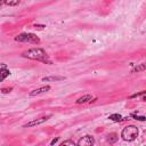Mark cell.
Here are the masks:
<instances>
[{
    "mask_svg": "<svg viewBox=\"0 0 146 146\" xmlns=\"http://www.w3.org/2000/svg\"><path fill=\"white\" fill-rule=\"evenodd\" d=\"M23 57L25 58H29V59H34V60H40V62H49L48 59V55L46 54V51L41 48H32V49H29L26 51H24L22 54Z\"/></svg>",
    "mask_w": 146,
    "mask_h": 146,
    "instance_id": "1",
    "label": "cell"
},
{
    "mask_svg": "<svg viewBox=\"0 0 146 146\" xmlns=\"http://www.w3.org/2000/svg\"><path fill=\"white\" fill-rule=\"evenodd\" d=\"M137 136H138V129H137V127H135V125H128V127H125V128L122 130V132H121V137H122L124 140H127V141H132V140H135Z\"/></svg>",
    "mask_w": 146,
    "mask_h": 146,
    "instance_id": "2",
    "label": "cell"
},
{
    "mask_svg": "<svg viewBox=\"0 0 146 146\" xmlns=\"http://www.w3.org/2000/svg\"><path fill=\"white\" fill-rule=\"evenodd\" d=\"M15 40L19 42H29V43H34V44L40 43V39L33 33H21L15 38Z\"/></svg>",
    "mask_w": 146,
    "mask_h": 146,
    "instance_id": "3",
    "label": "cell"
},
{
    "mask_svg": "<svg viewBox=\"0 0 146 146\" xmlns=\"http://www.w3.org/2000/svg\"><path fill=\"white\" fill-rule=\"evenodd\" d=\"M76 144L79 146H91V145L95 144V140H94V138L91 136H84V137L80 138Z\"/></svg>",
    "mask_w": 146,
    "mask_h": 146,
    "instance_id": "4",
    "label": "cell"
},
{
    "mask_svg": "<svg viewBox=\"0 0 146 146\" xmlns=\"http://www.w3.org/2000/svg\"><path fill=\"white\" fill-rule=\"evenodd\" d=\"M49 119V116H44V117H40V119H36V120H33V121H31V122H29V123H26L24 127L25 128H30V127H34V125H38V124H41V123H43V122H46L47 120Z\"/></svg>",
    "mask_w": 146,
    "mask_h": 146,
    "instance_id": "5",
    "label": "cell"
},
{
    "mask_svg": "<svg viewBox=\"0 0 146 146\" xmlns=\"http://www.w3.org/2000/svg\"><path fill=\"white\" fill-rule=\"evenodd\" d=\"M48 90H50V87L49 86H44V87H41V88H38V89H34L30 92V96H36V95H40V94H43V92H47Z\"/></svg>",
    "mask_w": 146,
    "mask_h": 146,
    "instance_id": "6",
    "label": "cell"
},
{
    "mask_svg": "<svg viewBox=\"0 0 146 146\" xmlns=\"http://www.w3.org/2000/svg\"><path fill=\"white\" fill-rule=\"evenodd\" d=\"M0 81H3L5 80V78L6 76H8L9 74H10V72H9V70H6V65L5 64H2V66H1V70H0Z\"/></svg>",
    "mask_w": 146,
    "mask_h": 146,
    "instance_id": "7",
    "label": "cell"
},
{
    "mask_svg": "<svg viewBox=\"0 0 146 146\" xmlns=\"http://www.w3.org/2000/svg\"><path fill=\"white\" fill-rule=\"evenodd\" d=\"M92 99V96L91 95H84L82 97H80L78 100H76V104H83V103H88ZM92 102V100H91Z\"/></svg>",
    "mask_w": 146,
    "mask_h": 146,
    "instance_id": "8",
    "label": "cell"
},
{
    "mask_svg": "<svg viewBox=\"0 0 146 146\" xmlns=\"http://www.w3.org/2000/svg\"><path fill=\"white\" fill-rule=\"evenodd\" d=\"M146 70V63H143V64H139L138 66H136L131 72L135 73V72H141V71H145Z\"/></svg>",
    "mask_w": 146,
    "mask_h": 146,
    "instance_id": "9",
    "label": "cell"
},
{
    "mask_svg": "<svg viewBox=\"0 0 146 146\" xmlns=\"http://www.w3.org/2000/svg\"><path fill=\"white\" fill-rule=\"evenodd\" d=\"M108 119L112 120V121H115V122H120V121L123 120L122 116H121L120 114H111V115L108 116Z\"/></svg>",
    "mask_w": 146,
    "mask_h": 146,
    "instance_id": "10",
    "label": "cell"
},
{
    "mask_svg": "<svg viewBox=\"0 0 146 146\" xmlns=\"http://www.w3.org/2000/svg\"><path fill=\"white\" fill-rule=\"evenodd\" d=\"M60 80H64V76H49L42 79V81H60Z\"/></svg>",
    "mask_w": 146,
    "mask_h": 146,
    "instance_id": "11",
    "label": "cell"
},
{
    "mask_svg": "<svg viewBox=\"0 0 146 146\" xmlns=\"http://www.w3.org/2000/svg\"><path fill=\"white\" fill-rule=\"evenodd\" d=\"M21 0H3V3L7 6H17Z\"/></svg>",
    "mask_w": 146,
    "mask_h": 146,
    "instance_id": "12",
    "label": "cell"
},
{
    "mask_svg": "<svg viewBox=\"0 0 146 146\" xmlns=\"http://www.w3.org/2000/svg\"><path fill=\"white\" fill-rule=\"evenodd\" d=\"M116 140H117V136H116V133H111V135L108 136V141H110L111 144L115 143Z\"/></svg>",
    "mask_w": 146,
    "mask_h": 146,
    "instance_id": "13",
    "label": "cell"
},
{
    "mask_svg": "<svg viewBox=\"0 0 146 146\" xmlns=\"http://www.w3.org/2000/svg\"><path fill=\"white\" fill-rule=\"evenodd\" d=\"M131 116H132L133 119L138 120V121H145V120H146L145 116H138V115H136V114H131Z\"/></svg>",
    "mask_w": 146,
    "mask_h": 146,
    "instance_id": "14",
    "label": "cell"
},
{
    "mask_svg": "<svg viewBox=\"0 0 146 146\" xmlns=\"http://www.w3.org/2000/svg\"><path fill=\"white\" fill-rule=\"evenodd\" d=\"M60 145H62V146H64V145H71V146H74L75 143H74L73 140H65V141H63Z\"/></svg>",
    "mask_w": 146,
    "mask_h": 146,
    "instance_id": "15",
    "label": "cell"
},
{
    "mask_svg": "<svg viewBox=\"0 0 146 146\" xmlns=\"http://www.w3.org/2000/svg\"><path fill=\"white\" fill-rule=\"evenodd\" d=\"M144 94H146V90H145V91H140V92H137V94H135V95H131V96H130V98H133V97H138V96H141V95H144Z\"/></svg>",
    "mask_w": 146,
    "mask_h": 146,
    "instance_id": "16",
    "label": "cell"
},
{
    "mask_svg": "<svg viewBox=\"0 0 146 146\" xmlns=\"http://www.w3.org/2000/svg\"><path fill=\"white\" fill-rule=\"evenodd\" d=\"M34 27H35V29H39V30H41V29H43V27H46V26H44V25H36V24H35V25H34Z\"/></svg>",
    "mask_w": 146,
    "mask_h": 146,
    "instance_id": "17",
    "label": "cell"
},
{
    "mask_svg": "<svg viewBox=\"0 0 146 146\" xmlns=\"http://www.w3.org/2000/svg\"><path fill=\"white\" fill-rule=\"evenodd\" d=\"M10 90H11V88H5V89H2V92L6 94V92H9Z\"/></svg>",
    "mask_w": 146,
    "mask_h": 146,
    "instance_id": "18",
    "label": "cell"
},
{
    "mask_svg": "<svg viewBox=\"0 0 146 146\" xmlns=\"http://www.w3.org/2000/svg\"><path fill=\"white\" fill-rule=\"evenodd\" d=\"M57 141H58V138H55L54 140H51V143H50V144H51V145H54V144H56Z\"/></svg>",
    "mask_w": 146,
    "mask_h": 146,
    "instance_id": "19",
    "label": "cell"
},
{
    "mask_svg": "<svg viewBox=\"0 0 146 146\" xmlns=\"http://www.w3.org/2000/svg\"><path fill=\"white\" fill-rule=\"evenodd\" d=\"M143 100H146V97H144V98H143Z\"/></svg>",
    "mask_w": 146,
    "mask_h": 146,
    "instance_id": "20",
    "label": "cell"
}]
</instances>
